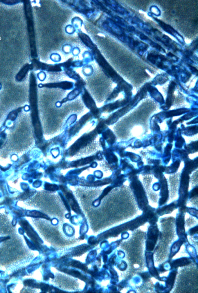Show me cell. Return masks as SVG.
<instances>
[{
  "instance_id": "obj_31",
  "label": "cell",
  "mask_w": 198,
  "mask_h": 293,
  "mask_svg": "<svg viewBox=\"0 0 198 293\" xmlns=\"http://www.w3.org/2000/svg\"><path fill=\"white\" fill-rule=\"evenodd\" d=\"M198 186H196L189 192L188 199H194L195 197H198Z\"/></svg>"
},
{
  "instance_id": "obj_47",
  "label": "cell",
  "mask_w": 198,
  "mask_h": 293,
  "mask_svg": "<svg viewBox=\"0 0 198 293\" xmlns=\"http://www.w3.org/2000/svg\"><path fill=\"white\" fill-rule=\"evenodd\" d=\"M21 187H22V189H23L24 190H27L28 188V186L27 184H22V185H21Z\"/></svg>"
},
{
  "instance_id": "obj_44",
  "label": "cell",
  "mask_w": 198,
  "mask_h": 293,
  "mask_svg": "<svg viewBox=\"0 0 198 293\" xmlns=\"http://www.w3.org/2000/svg\"><path fill=\"white\" fill-rule=\"evenodd\" d=\"M42 184V182L39 180H36L33 183V186L35 187H39Z\"/></svg>"
},
{
  "instance_id": "obj_42",
  "label": "cell",
  "mask_w": 198,
  "mask_h": 293,
  "mask_svg": "<svg viewBox=\"0 0 198 293\" xmlns=\"http://www.w3.org/2000/svg\"><path fill=\"white\" fill-rule=\"evenodd\" d=\"M94 174L95 175V176L97 177V178H101L103 176V173L100 171H96L94 172Z\"/></svg>"
},
{
  "instance_id": "obj_14",
  "label": "cell",
  "mask_w": 198,
  "mask_h": 293,
  "mask_svg": "<svg viewBox=\"0 0 198 293\" xmlns=\"http://www.w3.org/2000/svg\"><path fill=\"white\" fill-rule=\"evenodd\" d=\"M120 168L122 171H124V174L126 175V176L135 169L134 165L131 164L127 159H120Z\"/></svg>"
},
{
  "instance_id": "obj_21",
  "label": "cell",
  "mask_w": 198,
  "mask_h": 293,
  "mask_svg": "<svg viewBox=\"0 0 198 293\" xmlns=\"http://www.w3.org/2000/svg\"><path fill=\"white\" fill-rule=\"evenodd\" d=\"M103 138L104 140H106L108 144L113 145L116 141V137L113 133L109 129L104 131L102 133Z\"/></svg>"
},
{
  "instance_id": "obj_30",
  "label": "cell",
  "mask_w": 198,
  "mask_h": 293,
  "mask_svg": "<svg viewBox=\"0 0 198 293\" xmlns=\"http://www.w3.org/2000/svg\"><path fill=\"white\" fill-rule=\"evenodd\" d=\"M139 169L141 170V174L142 175L152 174V167L150 165H144Z\"/></svg>"
},
{
  "instance_id": "obj_3",
  "label": "cell",
  "mask_w": 198,
  "mask_h": 293,
  "mask_svg": "<svg viewBox=\"0 0 198 293\" xmlns=\"http://www.w3.org/2000/svg\"><path fill=\"white\" fill-rule=\"evenodd\" d=\"M82 98L85 105L90 111L92 115L96 119H98L101 116L100 109L97 107L94 99L86 89L82 95Z\"/></svg>"
},
{
  "instance_id": "obj_36",
  "label": "cell",
  "mask_w": 198,
  "mask_h": 293,
  "mask_svg": "<svg viewBox=\"0 0 198 293\" xmlns=\"http://www.w3.org/2000/svg\"><path fill=\"white\" fill-rule=\"evenodd\" d=\"M32 192L29 190L27 189L26 191L23 194H21L20 196V198L21 199H27L28 197L31 195Z\"/></svg>"
},
{
  "instance_id": "obj_33",
  "label": "cell",
  "mask_w": 198,
  "mask_h": 293,
  "mask_svg": "<svg viewBox=\"0 0 198 293\" xmlns=\"http://www.w3.org/2000/svg\"><path fill=\"white\" fill-rule=\"evenodd\" d=\"M45 188L46 190L50 191H54L58 190V186L55 184H53L46 183L45 184Z\"/></svg>"
},
{
  "instance_id": "obj_28",
  "label": "cell",
  "mask_w": 198,
  "mask_h": 293,
  "mask_svg": "<svg viewBox=\"0 0 198 293\" xmlns=\"http://www.w3.org/2000/svg\"><path fill=\"white\" fill-rule=\"evenodd\" d=\"M93 159V157H87V158L84 159L80 160L79 161H76L75 162H72L71 163V165H72V166L76 167L77 166L82 165L89 163Z\"/></svg>"
},
{
  "instance_id": "obj_45",
  "label": "cell",
  "mask_w": 198,
  "mask_h": 293,
  "mask_svg": "<svg viewBox=\"0 0 198 293\" xmlns=\"http://www.w3.org/2000/svg\"><path fill=\"white\" fill-rule=\"evenodd\" d=\"M54 171V168H53V167L51 166L47 169V170H46V172L47 174L52 173V172H53Z\"/></svg>"
},
{
  "instance_id": "obj_9",
  "label": "cell",
  "mask_w": 198,
  "mask_h": 293,
  "mask_svg": "<svg viewBox=\"0 0 198 293\" xmlns=\"http://www.w3.org/2000/svg\"><path fill=\"white\" fill-rule=\"evenodd\" d=\"M178 208L177 201H175L171 203L164 206L161 207L156 209V212L159 216H162L165 214H170L173 211Z\"/></svg>"
},
{
  "instance_id": "obj_24",
  "label": "cell",
  "mask_w": 198,
  "mask_h": 293,
  "mask_svg": "<svg viewBox=\"0 0 198 293\" xmlns=\"http://www.w3.org/2000/svg\"><path fill=\"white\" fill-rule=\"evenodd\" d=\"M176 274H177V272L176 271H172L170 273L169 276L166 281V286L167 287L170 288V291L172 289L173 286L174 285Z\"/></svg>"
},
{
  "instance_id": "obj_37",
  "label": "cell",
  "mask_w": 198,
  "mask_h": 293,
  "mask_svg": "<svg viewBox=\"0 0 198 293\" xmlns=\"http://www.w3.org/2000/svg\"><path fill=\"white\" fill-rule=\"evenodd\" d=\"M152 189L155 191H158L160 190L161 188V185L159 181L154 183L152 185Z\"/></svg>"
},
{
  "instance_id": "obj_29",
  "label": "cell",
  "mask_w": 198,
  "mask_h": 293,
  "mask_svg": "<svg viewBox=\"0 0 198 293\" xmlns=\"http://www.w3.org/2000/svg\"><path fill=\"white\" fill-rule=\"evenodd\" d=\"M113 188H114V187L112 185L108 186V187H106V188L104 189V191H103V192L102 193V195L100 196V197H99L98 199L96 201L94 202V205H98V204L99 203H100L101 199H102V198H103L104 196H106V195H107V194L109 193L112 190Z\"/></svg>"
},
{
  "instance_id": "obj_27",
  "label": "cell",
  "mask_w": 198,
  "mask_h": 293,
  "mask_svg": "<svg viewBox=\"0 0 198 293\" xmlns=\"http://www.w3.org/2000/svg\"><path fill=\"white\" fill-rule=\"evenodd\" d=\"M27 214L28 216L33 217L42 218L48 219V218L46 215L43 214V213H40V212H37V211H31V212L28 211V212H27Z\"/></svg>"
},
{
  "instance_id": "obj_41",
  "label": "cell",
  "mask_w": 198,
  "mask_h": 293,
  "mask_svg": "<svg viewBox=\"0 0 198 293\" xmlns=\"http://www.w3.org/2000/svg\"><path fill=\"white\" fill-rule=\"evenodd\" d=\"M84 168H83V169H79V170H74V171H73V172H70V174H80L81 172H82V171H84V170H85V168H85V169Z\"/></svg>"
},
{
  "instance_id": "obj_7",
  "label": "cell",
  "mask_w": 198,
  "mask_h": 293,
  "mask_svg": "<svg viewBox=\"0 0 198 293\" xmlns=\"http://www.w3.org/2000/svg\"><path fill=\"white\" fill-rule=\"evenodd\" d=\"M154 19L158 22L160 26L164 30L168 33L170 34V35L174 36L175 37H176L178 40L182 44L184 43V38H183V37L181 35H180L175 29H173V28L171 26L169 25L166 24V23H164V22L161 21V20L156 19V18H154Z\"/></svg>"
},
{
  "instance_id": "obj_34",
  "label": "cell",
  "mask_w": 198,
  "mask_h": 293,
  "mask_svg": "<svg viewBox=\"0 0 198 293\" xmlns=\"http://www.w3.org/2000/svg\"><path fill=\"white\" fill-rule=\"evenodd\" d=\"M147 163L149 165H160L161 163V160L158 159H148Z\"/></svg>"
},
{
  "instance_id": "obj_46",
  "label": "cell",
  "mask_w": 198,
  "mask_h": 293,
  "mask_svg": "<svg viewBox=\"0 0 198 293\" xmlns=\"http://www.w3.org/2000/svg\"><path fill=\"white\" fill-rule=\"evenodd\" d=\"M144 165V162L142 161H139V162H137V166L138 168H141L143 165Z\"/></svg>"
},
{
  "instance_id": "obj_25",
  "label": "cell",
  "mask_w": 198,
  "mask_h": 293,
  "mask_svg": "<svg viewBox=\"0 0 198 293\" xmlns=\"http://www.w3.org/2000/svg\"><path fill=\"white\" fill-rule=\"evenodd\" d=\"M106 125L105 121H104V120L103 119H101L98 125H97L96 128L95 129L97 133L100 134L103 132L104 130L106 129L107 127Z\"/></svg>"
},
{
  "instance_id": "obj_8",
  "label": "cell",
  "mask_w": 198,
  "mask_h": 293,
  "mask_svg": "<svg viewBox=\"0 0 198 293\" xmlns=\"http://www.w3.org/2000/svg\"><path fill=\"white\" fill-rule=\"evenodd\" d=\"M92 115L91 113H87L84 115L83 117H82L81 119L80 120L74 125L69 129V136H74L75 135V134L77 133L81 129L82 127L86 123V121H88L90 118L92 117Z\"/></svg>"
},
{
  "instance_id": "obj_48",
  "label": "cell",
  "mask_w": 198,
  "mask_h": 293,
  "mask_svg": "<svg viewBox=\"0 0 198 293\" xmlns=\"http://www.w3.org/2000/svg\"><path fill=\"white\" fill-rule=\"evenodd\" d=\"M97 165V164L96 162H93V163H92V164H91V167H92V168H94L96 167Z\"/></svg>"
},
{
  "instance_id": "obj_15",
  "label": "cell",
  "mask_w": 198,
  "mask_h": 293,
  "mask_svg": "<svg viewBox=\"0 0 198 293\" xmlns=\"http://www.w3.org/2000/svg\"><path fill=\"white\" fill-rule=\"evenodd\" d=\"M172 146V144H169L167 145L165 149L163 155H162L161 158L162 159V163L164 165H167L170 161L171 159V151Z\"/></svg>"
},
{
  "instance_id": "obj_5",
  "label": "cell",
  "mask_w": 198,
  "mask_h": 293,
  "mask_svg": "<svg viewBox=\"0 0 198 293\" xmlns=\"http://www.w3.org/2000/svg\"><path fill=\"white\" fill-rule=\"evenodd\" d=\"M161 185L160 193V198L159 201V206L161 207L165 204L169 198V191L168 181L164 175L161 176L159 179Z\"/></svg>"
},
{
  "instance_id": "obj_22",
  "label": "cell",
  "mask_w": 198,
  "mask_h": 293,
  "mask_svg": "<svg viewBox=\"0 0 198 293\" xmlns=\"http://www.w3.org/2000/svg\"><path fill=\"white\" fill-rule=\"evenodd\" d=\"M66 196L68 201L70 203V205H71L72 210L75 212L80 214L81 213L80 209H79L78 204H77V202H76V201L75 200V199L74 198L72 194L70 193H67Z\"/></svg>"
},
{
  "instance_id": "obj_18",
  "label": "cell",
  "mask_w": 198,
  "mask_h": 293,
  "mask_svg": "<svg viewBox=\"0 0 198 293\" xmlns=\"http://www.w3.org/2000/svg\"><path fill=\"white\" fill-rule=\"evenodd\" d=\"M152 167V174L155 178L159 179L165 173L167 166L159 165H151Z\"/></svg>"
},
{
  "instance_id": "obj_11",
  "label": "cell",
  "mask_w": 198,
  "mask_h": 293,
  "mask_svg": "<svg viewBox=\"0 0 198 293\" xmlns=\"http://www.w3.org/2000/svg\"><path fill=\"white\" fill-rule=\"evenodd\" d=\"M184 167L182 171L189 175L191 174L195 170L198 168V157L192 160L190 158L184 161Z\"/></svg>"
},
{
  "instance_id": "obj_26",
  "label": "cell",
  "mask_w": 198,
  "mask_h": 293,
  "mask_svg": "<svg viewBox=\"0 0 198 293\" xmlns=\"http://www.w3.org/2000/svg\"><path fill=\"white\" fill-rule=\"evenodd\" d=\"M126 157L129 158L132 162H136L142 161L141 158L139 155L131 152H126Z\"/></svg>"
},
{
  "instance_id": "obj_19",
  "label": "cell",
  "mask_w": 198,
  "mask_h": 293,
  "mask_svg": "<svg viewBox=\"0 0 198 293\" xmlns=\"http://www.w3.org/2000/svg\"><path fill=\"white\" fill-rule=\"evenodd\" d=\"M191 263V260L189 258H183L173 261L170 263V267L171 269H176L178 267L188 265Z\"/></svg>"
},
{
  "instance_id": "obj_23",
  "label": "cell",
  "mask_w": 198,
  "mask_h": 293,
  "mask_svg": "<svg viewBox=\"0 0 198 293\" xmlns=\"http://www.w3.org/2000/svg\"><path fill=\"white\" fill-rule=\"evenodd\" d=\"M185 149L188 154H193L197 152L198 142H192L190 144L185 145Z\"/></svg>"
},
{
  "instance_id": "obj_49",
  "label": "cell",
  "mask_w": 198,
  "mask_h": 293,
  "mask_svg": "<svg viewBox=\"0 0 198 293\" xmlns=\"http://www.w3.org/2000/svg\"><path fill=\"white\" fill-rule=\"evenodd\" d=\"M2 145H3V142L2 141H0V147L2 146Z\"/></svg>"
},
{
  "instance_id": "obj_10",
  "label": "cell",
  "mask_w": 198,
  "mask_h": 293,
  "mask_svg": "<svg viewBox=\"0 0 198 293\" xmlns=\"http://www.w3.org/2000/svg\"><path fill=\"white\" fill-rule=\"evenodd\" d=\"M176 230H177L178 235L179 237H182V235H185V214L180 213L178 214L176 217Z\"/></svg>"
},
{
  "instance_id": "obj_4",
  "label": "cell",
  "mask_w": 198,
  "mask_h": 293,
  "mask_svg": "<svg viewBox=\"0 0 198 293\" xmlns=\"http://www.w3.org/2000/svg\"><path fill=\"white\" fill-rule=\"evenodd\" d=\"M159 230L156 224L151 225L149 228L146 241V250L149 252L153 251L158 241Z\"/></svg>"
},
{
  "instance_id": "obj_20",
  "label": "cell",
  "mask_w": 198,
  "mask_h": 293,
  "mask_svg": "<svg viewBox=\"0 0 198 293\" xmlns=\"http://www.w3.org/2000/svg\"><path fill=\"white\" fill-rule=\"evenodd\" d=\"M113 176L112 186L114 187H121L127 179L126 175L124 174H120L116 176Z\"/></svg>"
},
{
  "instance_id": "obj_39",
  "label": "cell",
  "mask_w": 198,
  "mask_h": 293,
  "mask_svg": "<svg viewBox=\"0 0 198 293\" xmlns=\"http://www.w3.org/2000/svg\"><path fill=\"white\" fill-rule=\"evenodd\" d=\"M60 195L61 198H62V200L63 201V203H64L65 205L66 206V207L67 208V210H68V211H70L69 206L68 205V203H67L64 197H63V195H62L61 193H60Z\"/></svg>"
},
{
  "instance_id": "obj_1",
  "label": "cell",
  "mask_w": 198,
  "mask_h": 293,
  "mask_svg": "<svg viewBox=\"0 0 198 293\" xmlns=\"http://www.w3.org/2000/svg\"><path fill=\"white\" fill-rule=\"evenodd\" d=\"M128 180L130 182V187L134 194L138 206L143 211L149 205V201L143 184L138 176H135Z\"/></svg>"
},
{
  "instance_id": "obj_38",
  "label": "cell",
  "mask_w": 198,
  "mask_h": 293,
  "mask_svg": "<svg viewBox=\"0 0 198 293\" xmlns=\"http://www.w3.org/2000/svg\"><path fill=\"white\" fill-rule=\"evenodd\" d=\"M52 155L54 157H56L58 156L59 154V149L58 148L55 149H52V151H51Z\"/></svg>"
},
{
  "instance_id": "obj_43",
  "label": "cell",
  "mask_w": 198,
  "mask_h": 293,
  "mask_svg": "<svg viewBox=\"0 0 198 293\" xmlns=\"http://www.w3.org/2000/svg\"><path fill=\"white\" fill-rule=\"evenodd\" d=\"M134 146H135V148H141V147L143 146V144L140 141H136L135 144H134Z\"/></svg>"
},
{
  "instance_id": "obj_35",
  "label": "cell",
  "mask_w": 198,
  "mask_h": 293,
  "mask_svg": "<svg viewBox=\"0 0 198 293\" xmlns=\"http://www.w3.org/2000/svg\"><path fill=\"white\" fill-rule=\"evenodd\" d=\"M186 212L189 213L190 215L195 217L197 218H198V210L197 209L194 208L187 207Z\"/></svg>"
},
{
  "instance_id": "obj_6",
  "label": "cell",
  "mask_w": 198,
  "mask_h": 293,
  "mask_svg": "<svg viewBox=\"0 0 198 293\" xmlns=\"http://www.w3.org/2000/svg\"><path fill=\"white\" fill-rule=\"evenodd\" d=\"M142 215L146 219L150 224H156L159 216L156 212V209L148 205L143 210Z\"/></svg>"
},
{
  "instance_id": "obj_2",
  "label": "cell",
  "mask_w": 198,
  "mask_h": 293,
  "mask_svg": "<svg viewBox=\"0 0 198 293\" xmlns=\"http://www.w3.org/2000/svg\"><path fill=\"white\" fill-rule=\"evenodd\" d=\"M190 180V175L184 171H182L178 190L179 197L178 199L176 200L178 209L186 207V203L188 199Z\"/></svg>"
},
{
  "instance_id": "obj_13",
  "label": "cell",
  "mask_w": 198,
  "mask_h": 293,
  "mask_svg": "<svg viewBox=\"0 0 198 293\" xmlns=\"http://www.w3.org/2000/svg\"><path fill=\"white\" fill-rule=\"evenodd\" d=\"M189 158L188 154L185 150L175 149L173 151L172 154V161L176 159L184 161Z\"/></svg>"
},
{
  "instance_id": "obj_40",
  "label": "cell",
  "mask_w": 198,
  "mask_h": 293,
  "mask_svg": "<svg viewBox=\"0 0 198 293\" xmlns=\"http://www.w3.org/2000/svg\"><path fill=\"white\" fill-rule=\"evenodd\" d=\"M197 229H198L197 226V227H194V228H192V229H190L189 231L190 234L191 235H193V234H195V233L196 232H197Z\"/></svg>"
},
{
  "instance_id": "obj_12",
  "label": "cell",
  "mask_w": 198,
  "mask_h": 293,
  "mask_svg": "<svg viewBox=\"0 0 198 293\" xmlns=\"http://www.w3.org/2000/svg\"><path fill=\"white\" fill-rule=\"evenodd\" d=\"M104 155L109 164L112 165L113 168L116 170L119 168L118 164V158L117 156L113 153L111 149L107 150L104 152Z\"/></svg>"
},
{
  "instance_id": "obj_17",
  "label": "cell",
  "mask_w": 198,
  "mask_h": 293,
  "mask_svg": "<svg viewBox=\"0 0 198 293\" xmlns=\"http://www.w3.org/2000/svg\"><path fill=\"white\" fill-rule=\"evenodd\" d=\"M170 165L167 166L165 173L168 174H171L176 173L180 167L181 161L179 159H176L172 161Z\"/></svg>"
},
{
  "instance_id": "obj_32",
  "label": "cell",
  "mask_w": 198,
  "mask_h": 293,
  "mask_svg": "<svg viewBox=\"0 0 198 293\" xmlns=\"http://www.w3.org/2000/svg\"><path fill=\"white\" fill-rule=\"evenodd\" d=\"M185 144V140L181 136H179L176 138L175 144V147L178 149L182 148Z\"/></svg>"
},
{
  "instance_id": "obj_16",
  "label": "cell",
  "mask_w": 198,
  "mask_h": 293,
  "mask_svg": "<svg viewBox=\"0 0 198 293\" xmlns=\"http://www.w3.org/2000/svg\"><path fill=\"white\" fill-rule=\"evenodd\" d=\"M48 87V88H60L63 90L71 89L73 87V83L71 82L66 81L63 82L56 83L48 84L45 85L42 87Z\"/></svg>"
}]
</instances>
